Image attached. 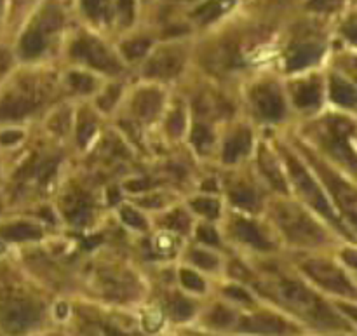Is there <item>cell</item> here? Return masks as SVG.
<instances>
[{"label": "cell", "mask_w": 357, "mask_h": 336, "mask_svg": "<svg viewBox=\"0 0 357 336\" xmlns=\"http://www.w3.org/2000/svg\"><path fill=\"white\" fill-rule=\"evenodd\" d=\"M72 56L79 61L87 63L93 68L101 70V72L117 73L121 70L117 58L108 51L107 45L98 40V38L89 37V35H82V37L73 42Z\"/></svg>", "instance_id": "obj_8"}, {"label": "cell", "mask_w": 357, "mask_h": 336, "mask_svg": "<svg viewBox=\"0 0 357 336\" xmlns=\"http://www.w3.org/2000/svg\"><path fill=\"white\" fill-rule=\"evenodd\" d=\"M20 138H21V135H17V132H14V135L7 132V135L2 136V143H3V145H9V143L17 142V139H20Z\"/></svg>", "instance_id": "obj_45"}, {"label": "cell", "mask_w": 357, "mask_h": 336, "mask_svg": "<svg viewBox=\"0 0 357 336\" xmlns=\"http://www.w3.org/2000/svg\"><path fill=\"white\" fill-rule=\"evenodd\" d=\"M342 0H310L309 7L312 10H319V13H328V10H333L340 6Z\"/></svg>", "instance_id": "obj_39"}, {"label": "cell", "mask_w": 357, "mask_h": 336, "mask_svg": "<svg viewBox=\"0 0 357 336\" xmlns=\"http://www.w3.org/2000/svg\"><path fill=\"white\" fill-rule=\"evenodd\" d=\"M82 7L93 21L105 23L110 20L112 0H82Z\"/></svg>", "instance_id": "obj_23"}, {"label": "cell", "mask_w": 357, "mask_h": 336, "mask_svg": "<svg viewBox=\"0 0 357 336\" xmlns=\"http://www.w3.org/2000/svg\"><path fill=\"white\" fill-rule=\"evenodd\" d=\"M190 139L199 150H204V148H208V146H211L213 135H211V131L206 128V125L197 124L194 128V131H192V138Z\"/></svg>", "instance_id": "obj_28"}, {"label": "cell", "mask_w": 357, "mask_h": 336, "mask_svg": "<svg viewBox=\"0 0 357 336\" xmlns=\"http://www.w3.org/2000/svg\"><path fill=\"white\" fill-rule=\"evenodd\" d=\"M192 208L202 216H208V218H216L220 215V204L215 199H195L192 201Z\"/></svg>", "instance_id": "obj_26"}, {"label": "cell", "mask_w": 357, "mask_h": 336, "mask_svg": "<svg viewBox=\"0 0 357 336\" xmlns=\"http://www.w3.org/2000/svg\"><path fill=\"white\" fill-rule=\"evenodd\" d=\"M330 96L338 107L357 110V87L342 75H333L330 79Z\"/></svg>", "instance_id": "obj_16"}, {"label": "cell", "mask_w": 357, "mask_h": 336, "mask_svg": "<svg viewBox=\"0 0 357 336\" xmlns=\"http://www.w3.org/2000/svg\"><path fill=\"white\" fill-rule=\"evenodd\" d=\"M354 135V122L345 117H328L316 128V136L323 148L342 166L357 173V150L352 143Z\"/></svg>", "instance_id": "obj_3"}, {"label": "cell", "mask_w": 357, "mask_h": 336, "mask_svg": "<svg viewBox=\"0 0 357 336\" xmlns=\"http://www.w3.org/2000/svg\"><path fill=\"white\" fill-rule=\"evenodd\" d=\"M117 98H119V86L110 87V89H108L107 93L100 98V107L103 108V110H108V108L114 107V103L117 101Z\"/></svg>", "instance_id": "obj_40"}, {"label": "cell", "mask_w": 357, "mask_h": 336, "mask_svg": "<svg viewBox=\"0 0 357 336\" xmlns=\"http://www.w3.org/2000/svg\"><path fill=\"white\" fill-rule=\"evenodd\" d=\"M167 129L173 136H180L181 131L185 129V117H183V112L178 110L171 115L169 122H167Z\"/></svg>", "instance_id": "obj_36"}, {"label": "cell", "mask_w": 357, "mask_h": 336, "mask_svg": "<svg viewBox=\"0 0 357 336\" xmlns=\"http://www.w3.org/2000/svg\"><path fill=\"white\" fill-rule=\"evenodd\" d=\"M119 21L124 26H129L135 20V0H117Z\"/></svg>", "instance_id": "obj_31"}, {"label": "cell", "mask_w": 357, "mask_h": 336, "mask_svg": "<svg viewBox=\"0 0 357 336\" xmlns=\"http://www.w3.org/2000/svg\"><path fill=\"white\" fill-rule=\"evenodd\" d=\"M227 295H230L236 300H241V302H250V295L246 291H243L241 288H229L227 289Z\"/></svg>", "instance_id": "obj_43"}, {"label": "cell", "mask_w": 357, "mask_h": 336, "mask_svg": "<svg viewBox=\"0 0 357 336\" xmlns=\"http://www.w3.org/2000/svg\"><path fill=\"white\" fill-rule=\"evenodd\" d=\"M63 211L73 225H86L93 216L89 199L82 192H72V194L66 195L65 201H63Z\"/></svg>", "instance_id": "obj_15"}, {"label": "cell", "mask_w": 357, "mask_h": 336, "mask_svg": "<svg viewBox=\"0 0 357 336\" xmlns=\"http://www.w3.org/2000/svg\"><path fill=\"white\" fill-rule=\"evenodd\" d=\"M342 33H344V37L347 38L351 44L357 45V14H354V16H351L345 21L344 26H342Z\"/></svg>", "instance_id": "obj_37"}, {"label": "cell", "mask_w": 357, "mask_h": 336, "mask_svg": "<svg viewBox=\"0 0 357 336\" xmlns=\"http://www.w3.org/2000/svg\"><path fill=\"white\" fill-rule=\"evenodd\" d=\"M30 2H33V0H16L17 6H26V3H30Z\"/></svg>", "instance_id": "obj_47"}, {"label": "cell", "mask_w": 357, "mask_h": 336, "mask_svg": "<svg viewBox=\"0 0 357 336\" xmlns=\"http://www.w3.org/2000/svg\"><path fill=\"white\" fill-rule=\"evenodd\" d=\"M344 260L347 261V265H351L352 268H356L357 270V251L356 250L344 251Z\"/></svg>", "instance_id": "obj_44"}, {"label": "cell", "mask_w": 357, "mask_h": 336, "mask_svg": "<svg viewBox=\"0 0 357 336\" xmlns=\"http://www.w3.org/2000/svg\"><path fill=\"white\" fill-rule=\"evenodd\" d=\"M2 2H3V0H0V9H2Z\"/></svg>", "instance_id": "obj_48"}, {"label": "cell", "mask_w": 357, "mask_h": 336, "mask_svg": "<svg viewBox=\"0 0 357 336\" xmlns=\"http://www.w3.org/2000/svg\"><path fill=\"white\" fill-rule=\"evenodd\" d=\"M344 68L349 75L354 79V82L357 84V56H351V58L344 59Z\"/></svg>", "instance_id": "obj_41"}, {"label": "cell", "mask_w": 357, "mask_h": 336, "mask_svg": "<svg viewBox=\"0 0 357 336\" xmlns=\"http://www.w3.org/2000/svg\"><path fill=\"white\" fill-rule=\"evenodd\" d=\"M258 162H260L261 173H264L265 178L271 181L272 187L278 188L279 192H282V194H284V192L288 190V188H286V180H284V176H282L279 166L275 164V159L272 157V153L268 152L267 148L260 150V159H258Z\"/></svg>", "instance_id": "obj_21"}, {"label": "cell", "mask_w": 357, "mask_h": 336, "mask_svg": "<svg viewBox=\"0 0 357 336\" xmlns=\"http://www.w3.org/2000/svg\"><path fill=\"white\" fill-rule=\"evenodd\" d=\"M192 260H194L199 267L206 268V270H211V268H215L216 265H218V260H216L213 254L204 253V251H194V253H192Z\"/></svg>", "instance_id": "obj_35"}, {"label": "cell", "mask_w": 357, "mask_h": 336, "mask_svg": "<svg viewBox=\"0 0 357 336\" xmlns=\"http://www.w3.org/2000/svg\"><path fill=\"white\" fill-rule=\"evenodd\" d=\"M68 82L70 86L75 91H79V93H89L94 87V79L86 75V73H70Z\"/></svg>", "instance_id": "obj_30"}, {"label": "cell", "mask_w": 357, "mask_h": 336, "mask_svg": "<svg viewBox=\"0 0 357 336\" xmlns=\"http://www.w3.org/2000/svg\"><path fill=\"white\" fill-rule=\"evenodd\" d=\"M293 98H295V105L302 110H312L321 105V98H323V89H321V82L317 79H309L305 82H300L295 86L293 91Z\"/></svg>", "instance_id": "obj_18"}, {"label": "cell", "mask_w": 357, "mask_h": 336, "mask_svg": "<svg viewBox=\"0 0 357 336\" xmlns=\"http://www.w3.org/2000/svg\"><path fill=\"white\" fill-rule=\"evenodd\" d=\"M278 296L282 303L295 310L296 314L307 319L309 323L328 330H338L344 328L340 317L326 305L317 295H314L309 288L296 281H282L278 286Z\"/></svg>", "instance_id": "obj_1"}, {"label": "cell", "mask_w": 357, "mask_h": 336, "mask_svg": "<svg viewBox=\"0 0 357 336\" xmlns=\"http://www.w3.org/2000/svg\"><path fill=\"white\" fill-rule=\"evenodd\" d=\"M180 277H181V284H183L187 289H190V291H197V293L204 291V281H202L195 272L181 270Z\"/></svg>", "instance_id": "obj_33"}, {"label": "cell", "mask_w": 357, "mask_h": 336, "mask_svg": "<svg viewBox=\"0 0 357 336\" xmlns=\"http://www.w3.org/2000/svg\"><path fill=\"white\" fill-rule=\"evenodd\" d=\"M42 317V305L24 293L7 289L0 293V331L23 336L33 330Z\"/></svg>", "instance_id": "obj_2"}, {"label": "cell", "mask_w": 357, "mask_h": 336, "mask_svg": "<svg viewBox=\"0 0 357 336\" xmlns=\"http://www.w3.org/2000/svg\"><path fill=\"white\" fill-rule=\"evenodd\" d=\"M164 225L169 230H176V232H187L188 225H190V220L185 215L183 211H174L171 213L167 218H164Z\"/></svg>", "instance_id": "obj_29"}, {"label": "cell", "mask_w": 357, "mask_h": 336, "mask_svg": "<svg viewBox=\"0 0 357 336\" xmlns=\"http://www.w3.org/2000/svg\"><path fill=\"white\" fill-rule=\"evenodd\" d=\"M40 105V89L30 82L9 91L0 101V121H14L30 115Z\"/></svg>", "instance_id": "obj_10"}, {"label": "cell", "mask_w": 357, "mask_h": 336, "mask_svg": "<svg viewBox=\"0 0 357 336\" xmlns=\"http://www.w3.org/2000/svg\"><path fill=\"white\" fill-rule=\"evenodd\" d=\"M286 162H288L289 174H291V178H293V181H295L296 188H298L300 195H302V197L305 199V201L309 202V204L312 206L316 211H319L321 215L326 216L331 223H335L338 230H342L344 234H347L345 227L342 225V220L338 218V215L335 213V209L331 208L328 197L324 195V192L321 190L319 185L316 183V180L310 176L309 171H307L305 167H303L302 164H300L293 155H286Z\"/></svg>", "instance_id": "obj_5"}, {"label": "cell", "mask_w": 357, "mask_h": 336, "mask_svg": "<svg viewBox=\"0 0 357 336\" xmlns=\"http://www.w3.org/2000/svg\"><path fill=\"white\" fill-rule=\"evenodd\" d=\"M230 199H232L234 204H237L243 209H248V211H257L258 209V197L250 187L239 185V187L232 188L230 190Z\"/></svg>", "instance_id": "obj_24"}, {"label": "cell", "mask_w": 357, "mask_h": 336, "mask_svg": "<svg viewBox=\"0 0 357 336\" xmlns=\"http://www.w3.org/2000/svg\"><path fill=\"white\" fill-rule=\"evenodd\" d=\"M150 38H135V40H129L122 45V51H124L126 58L129 59H138L142 56L146 54L150 47Z\"/></svg>", "instance_id": "obj_25"}, {"label": "cell", "mask_w": 357, "mask_h": 336, "mask_svg": "<svg viewBox=\"0 0 357 336\" xmlns=\"http://www.w3.org/2000/svg\"><path fill=\"white\" fill-rule=\"evenodd\" d=\"M342 310H344V312H347L349 316H351L352 319H354L356 323H357V309H356V307H351V305H342Z\"/></svg>", "instance_id": "obj_46"}, {"label": "cell", "mask_w": 357, "mask_h": 336, "mask_svg": "<svg viewBox=\"0 0 357 336\" xmlns=\"http://www.w3.org/2000/svg\"><path fill=\"white\" fill-rule=\"evenodd\" d=\"M232 232L236 234L237 239L243 240L244 244H250V246L257 247V250H271L272 247L271 240L250 220H236V223L232 225Z\"/></svg>", "instance_id": "obj_19"}, {"label": "cell", "mask_w": 357, "mask_h": 336, "mask_svg": "<svg viewBox=\"0 0 357 336\" xmlns=\"http://www.w3.org/2000/svg\"><path fill=\"white\" fill-rule=\"evenodd\" d=\"M253 103L258 114L268 121H279L284 115V100L275 84H261L253 91Z\"/></svg>", "instance_id": "obj_12"}, {"label": "cell", "mask_w": 357, "mask_h": 336, "mask_svg": "<svg viewBox=\"0 0 357 336\" xmlns=\"http://www.w3.org/2000/svg\"><path fill=\"white\" fill-rule=\"evenodd\" d=\"M211 323L215 324V326L222 328L230 326V324L234 323V314L230 312L229 309H225V307H218V309L211 314Z\"/></svg>", "instance_id": "obj_34"}, {"label": "cell", "mask_w": 357, "mask_h": 336, "mask_svg": "<svg viewBox=\"0 0 357 336\" xmlns=\"http://www.w3.org/2000/svg\"><path fill=\"white\" fill-rule=\"evenodd\" d=\"M185 65V49L180 45H169L150 58L145 66V75L152 79H173Z\"/></svg>", "instance_id": "obj_11"}, {"label": "cell", "mask_w": 357, "mask_h": 336, "mask_svg": "<svg viewBox=\"0 0 357 336\" xmlns=\"http://www.w3.org/2000/svg\"><path fill=\"white\" fill-rule=\"evenodd\" d=\"M169 312L176 321H185L188 319V317H192V314H194V305H192L188 300L176 298L171 302Z\"/></svg>", "instance_id": "obj_27"}, {"label": "cell", "mask_w": 357, "mask_h": 336, "mask_svg": "<svg viewBox=\"0 0 357 336\" xmlns=\"http://www.w3.org/2000/svg\"><path fill=\"white\" fill-rule=\"evenodd\" d=\"M251 145V132L248 129H241L236 135L230 136L229 142L225 143V148H223V160L225 162H236L239 157H243L244 153L250 150Z\"/></svg>", "instance_id": "obj_20"}, {"label": "cell", "mask_w": 357, "mask_h": 336, "mask_svg": "<svg viewBox=\"0 0 357 336\" xmlns=\"http://www.w3.org/2000/svg\"><path fill=\"white\" fill-rule=\"evenodd\" d=\"M197 237L199 240L209 244V246H220L218 234H216L211 227H201V229L197 230Z\"/></svg>", "instance_id": "obj_38"}, {"label": "cell", "mask_w": 357, "mask_h": 336, "mask_svg": "<svg viewBox=\"0 0 357 336\" xmlns=\"http://www.w3.org/2000/svg\"><path fill=\"white\" fill-rule=\"evenodd\" d=\"M0 236L7 240H35L42 236L40 229L31 223H13L0 229Z\"/></svg>", "instance_id": "obj_22"}, {"label": "cell", "mask_w": 357, "mask_h": 336, "mask_svg": "<svg viewBox=\"0 0 357 336\" xmlns=\"http://www.w3.org/2000/svg\"><path fill=\"white\" fill-rule=\"evenodd\" d=\"M310 162L314 164V167L317 169L319 176L323 178V181L326 183L328 190L333 195L335 202L340 208L342 215L351 222V225L357 230V188L354 185H351L349 181H345L344 178L338 176L335 171H331L326 164H323L321 160H317L314 155H309Z\"/></svg>", "instance_id": "obj_7"}, {"label": "cell", "mask_w": 357, "mask_h": 336, "mask_svg": "<svg viewBox=\"0 0 357 336\" xmlns=\"http://www.w3.org/2000/svg\"><path fill=\"white\" fill-rule=\"evenodd\" d=\"M303 270L312 281L323 286L324 289L331 293H337L342 296H357V289L354 288L347 275L337 267L324 260H310L303 265Z\"/></svg>", "instance_id": "obj_9"}, {"label": "cell", "mask_w": 357, "mask_h": 336, "mask_svg": "<svg viewBox=\"0 0 357 336\" xmlns=\"http://www.w3.org/2000/svg\"><path fill=\"white\" fill-rule=\"evenodd\" d=\"M239 330L244 333L255 335H286L295 331L291 324H288L281 317L272 316V314H255V316L244 317L241 321Z\"/></svg>", "instance_id": "obj_13"}, {"label": "cell", "mask_w": 357, "mask_h": 336, "mask_svg": "<svg viewBox=\"0 0 357 336\" xmlns=\"http://www.w3.org/2000/svg\"><path fill=\"white\" fill-rule=\"evenodd\" d=\"M274 220L288 240L296 246L314 247L326 243L328 236L317 222H314L302 208L289 202H281L274 206Z\"/></svg>", "instance_id": "obj_4"}, {"label": "cell", "mask_w": 357, "mask_h": 336, "mask_svg": "<svg viewBox=\"0 0 357 336\" xmlns=\"http://www.w3.org/2000/svg\"><path fill=\"white\" fill-rule=\"evenodd\" d=\"M63 16L56 6H49L42 10L38 20L26 30V33L21 37L20 52L23 58H37L42 54L47 44V35L54 33L61 28Z\"/></svg>", "instance_id": "obj_6"}, {"label": "cell", "mask_w": 357, "mask_h": 336, "mask_svg": "<svg viewBox=\"0 0 357 336\" xmlns=\"http://www.w3.org/2000/svg\"><path fill=\"white\" fill-rule=\"evenodd\" d=\"M323 44L317 40L298 42V44L291 45V49H289L288 59H286V68H288L289 72L307 68V66L314 65V63L323 56Z\"/></svg>", "instance_id": "obj_14"}, {"label": "cell", "mask_w": 357, "mask_h": 336, "mask_svg": "<svg viewBox=\"0 0 357 336\" xmlns=\"http://www.w3.org/2000/svg\"><path fill=\"white\" fill-rule=\"evenodd\" d=\"M162 100L164 98L160 91L143 89L135 96L132 110H135V114L138 115V117L150 121V119H153L160 112V108H162Z\"/></svg>", "instance_id": "obj_17"}, {"label": "cell", "mask_w": 357, "mask_h": 336, "mask_svg": "<svg viewBox=\"0 0 357 336\" xmlns=\"http://www.w3.org/2000/svg\"><path fill=\"white\" fill-rule=\"evenodd\" d=\"M121 218L126 225L132 227V229H138V230L146 229V223H145V220L142 218V215H138L135 209L128 208V206H124V208L121 209Z\"/></svg>", "instance_id": "obj_32"}, {"label": "cell", "mask_w": 357, "mask_h": 336, "mask_svg": "<svg viewBox=\"0 0 357 336\" xmlns=\"http://www.w3.org/2000/svg\"><path fill=\"white\" fill-rule=\"evenodd\" d=\"M93 132H94V124H93V122H86V124H84L82 128H80L79 142L80 143H86L87 139H89L91 136H93Z\"/></svg>", "instance_id": "obj_42"}]
</instances>
